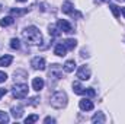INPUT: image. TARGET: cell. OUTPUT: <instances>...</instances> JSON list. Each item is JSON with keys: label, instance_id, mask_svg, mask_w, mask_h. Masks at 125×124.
Returning a JSON list of instances; mask_svg holds the SVG:
<instances>
[{"label": "cell", "instance_id": "6da1fadb", "mask_svg": "<svg viewBox=\"0 0 125 124\" xmlns=\"http://www.w3.org/2000/svg\"><path fill=\"white\" fill-rule=\"evenodd\" d=\"M22 37L31 45H38V44L42 42V35H41V32H39V29L36 26H28V28H25L22 31Z\"/></svg>", "mask_w": 125, "mask_h": 124}, {"label": "cell", "instance_id": "7a4b0ae2", "mask_svg": "<svg viewBox=\"0 0 125 124\" xmlns=\"http://www.w3.org/2000/svg\"><path fill=\"white\" fill-rule=\"evenodd\" d=\"M50 104H51V107H54L57 110L64 108L67 105V95H65V92H62V91L54 92L52 96H51V99H50Z\"/></svg>", "mask_w": 125, "mask_h": 124}, {"label": "cell", "instance_id": "3957f363", "mask_svg": "<svg viewBox=\"0 0 125 124\" xmlns=\"http://www.w3.org/2000/svg\"><path fill=\"white\" fill-rule=\"evenodd\" d=\"M28 95V85L26 83H16L13 86V96L16 99H23Z\"/></svg>", "mask_w": 125, "mask_h": 124}, {"label": "cell", "instance_id": "277c9868", "mask_svg": "<svg viewBox=\"0 0 125 124\" xmlns=\"http://www.w3.org/2000/svg\"><path fill=\"white\" fill-rule=\"evenodd\" d=\"M62 77V69L60 67V64H52L51 70H50V80H60Z\"/></svg>", "mask_w": 125, "mask_h": 124}, {"label": "cell", "instance_id": "5b68a950", "mask_svg": "<svg viewBox=\"0 0 125 124\" xmlns=\"http://www.w3.org/2000/svg\"><path fill=\"white\" fill-rule=\"evenodd\" d=\"M31 66L35 70H45L47 64H45V59L44 57H33L31 62Z\"/></svg>", "mask_w": 125, "mask_h": 124}, {"label": "cell", "instance_id": "8992f818", "mask_svg": "<svg viewBox=\"0 0 125 124\" xmlns=\"http://www.w3.org/2000/svg\"><path fill=\"white\" fill-rule=\"evenodd\" d=\"M77 77L80 80H89L90 79V69L87 66H80V69L77 70Z\"/></svg>", "mask_w": 125, "mask_h": 124}, {"label": "cell", "instance_id": "52a82bcc", "mask_svg": "<svg viewBox=\"0 0 125 124\" xmlns=\"http://www.w3.org/2000/svg\"><path fill=\"white\" fill-rule=\"evenodd\" d=\"M57 26H58L60 31L65 32V34H71V32H73V26H71L65 19H60V21L57 22Z\"/></svg>", "mask_w": 125, "mask_h": 124}, {"label": "cell", "instance_id": "ba28073f", "mask_svg": "<svg viewBox=\"0 0 125 124\" xmlns=\"http://www.w3.org/2000/svg\"><path fill=\"white\" fill-rule=\"evenodd\" d=\"M61 10H62V13H67V15H71V16H82L80 13H76L74 12V7H73V4H71V1H65L64 4H62V7H61Z\"/></svg>", "mask_w": 125, "mask_h": 124}, {"label": "cell", "instance_id": "9c48e42d", "mask_svg": "<svg viewBox=\"0 0 125 124\" xmlns=\"http://www.w3.org/2000/svg\"><path fill=\"white\" fill-rule=\"evenodd\" d=\"M79 107H80V110H83V111H92V110H93V102H92L89 98H83V99L79 102Z\"/></svg>", "mask_w": 125, "mask_h": 124}, {"label": "cell", "instance_id": "30bf717a", "mask_svg": "<svg viewBox=\"0 0 125 124\" xmlns=\"http://www.w3.org/2000/svg\"><path fill=\"white\" fill-rule=\"evenodd\" d=\"M44 85H45V82H44L42 77H33V80H32V88H33L36 92H39V91L44 88Z\"/></svg>", "mask_w": 125, "mask_h": 124}, {"label": "cell", "instance_id": "8fae6325", "mask_svg": "<svg viewBox=\"0 0 125 124\" xmlns=\"http://www.w3.org/2000/svg\"><path fill=\"white\" fill-rule=\"evenodd\" d=\"M65 53H67V48H65L64 44H57V45H55V48H54V54H55V56H58V57H64Z\"/></svg>", "mask_w": 125, "mask_h": 124}, {"label": "cell", "instance_id": "7c38bea8", "mask_svg": "<svg viewBox=\"0 0 125 124\" xmlns=\"http://www.w3.org/2000/svg\"><path fill=\"white\" fill-rule=\"evenodd\" d=\"M62 69H64V72H67V73L74 72V69H76V62H74V60H67V62L64 63Z\"/></svg>", "mask_w": 125, "mask_h": 124}, {"label": "cell", "instance_id": "4fadbf2b", "mask_svg": "<svg viewBox=\"0 0 125 124\" xmlns=\"http://www.w3.org/2000/svg\"><path fill=\"white\" fill-rule=\"evenodd\" d=\"M92 121L94 124H103L106 121V117L103 115V112H96L93 117H92Z\"/></svg>", "mask_w": 125, "mask_h": 124}, {"label": "cell", "instance_id": "5bb4252c", "mask_svg": "<svg viewBox=\"0 0 125 124\" xmlns=\"http://www.w3.org/2000/svg\"><path fill=\"white\" fill-rule=\"evenodd\" d=\"M22 114H23V108H22L21 105H18V107H12V115H13V118L19 120V118L22 117Z\"/></svg>", "mask_w": 125, "mask_h": 124}, {"label": "cell", "instance_id": "9a60e30c", "mask_svg": "<svg viewBox=\"0 0 125 124\" xmlns=\"http://www.w3.org/2000/svg\"><path fill=\"white\" fill-rule=\"evenodd\" d=\"M13 62V57L6 54L3 57H0V67H6V66H10V63Z\"/></svg>", "mask_w": 125, "mask_h": 124}, {"label": "cell", "instance_id": "2e32d148", "mask_svg": "<svg viewBox=\"0 0 125 124\" xmlns=\"http://www.w3.org/2000/svg\"><path fill=\"white\" fill-rule=\"evenodd\" d=\"M62 44L65 45V48H67V50H74V48H76V45H77V41H76V39H73V38H68V39H65Z\"/></svg>", "mask_w": 125, "mask_h": 124}, {"label": "cell", "instance_id": "e0dca14e", "mask_svg": "<svg viewBox=\"0 0 125 124\" xmlns=\"http://www.w3.org/2000/svg\"><path fill=\"white\" fill-rule=\"evenodd\" d=\"M84 89H86V88H83V86L80 85V82H74V83H73V91H74V93H77V95H84Z\"/></svg>", "mask_w": 125, "mask_h": 124}, {"label": "cell", "instance_id": "ac0fdd59", "mask_svg": "<svg viewBox=\"0 0 125 124\" xmlns=\"http://www.w3.org/2000/svg\"><path fill=\"white\" fill-rule=\"evenodd\" d=\"M15 21H13V18L12 16H6V18H3L1 21H0V26H9V25H12Z\"/></svg>", "mask_w": 125, "mask_h": 124}, {"label": "cell", "instance_id": "d6986e66", "mask_svg": "<svg viewBox=\"0 0 125 124\" xmlns=\"http://www.w3.org/2000/svg\"><path fill=\"white\" fill-rule=\"evenodd\" d=\"M10 47H12L13 50H19V48H21L19 39H18V38H12V39H10Z\"/></svg>", "mask_w": 125, "mask_h": 124}, {"label": "cell", "instance_id": "ffe728a7", "mask_svg": "<svg viewBox=\"0 0 125 124\" xmlns=\"http://www.w3.org/2000/svg\"><path fill=\"white\" fill-rule=\"evenodd\" d=\"M28 12V9H25V10H19V9H10V15H13V16H21V15H25Z\"/></svg>", "mask_w": 125, "mask_h": 124}, {"label": "cell", "instance_id": "44dd1931", "mask_svg": "<svg viewBox=\"0 0 125 124\" xmlns=\"http://www.w3.org/2000/svg\"><path fill=\"white\" fill-rule=\"evenodd\" d=\"M109 7H111V10H112L114 16H115V18H118V16H119V13H121V9H119V7H118L116 4H111Z\"/></svg>", "mask_w": 125, "mask_h": 124}, {"label": "cell", "instance_id": "7402d4cb", "mask_svg": "<svg viewBox=\"0 0 125 124\" xmlns=\"http://www.w3.org/2000/svg\"><path fill=\"white\" fill-rule=\"evenodd\" d=\"M0 123H9V115L4 111H0Z\"/></svg>", "mask_w": 125, "mask_h": 124}, {"label": "cell", "instance_id": "603a6c76", "mask_svg": "<svg viewBox=\"0 0 125 124\" xmlns=\"http://www.w3.org/2000/svg\"><path fill=\"white\" fill-rule=\"evenodd\" d=\"M35 121H38V115H35V114L25 118V124H31V123H35Z\"/></svg>", "mask_w": 125, "mask_h": 124}, {"label": "cell", "instance_id": "cb8c5ba5", "mask_svg": "<svg viewBox=\"0 0 125 124\" xmlns=\"http://www.w3.org/2000/svg\"><path fill=\"white\" fill-rule=\"evenodd\" d=\"M50 35H51V37H57V35H60V29H57L55 26H50Z\"/></svg>", "mask_w": 125, "mask_h": 124}, {"label": "cell", "instance_id": "d4e9b609", "mask_svg": "<svg viewBox=\"0 0 125 124\" xmlns=\"http://www.w3.org/2000/svg\"><path fill=\"white\" fill-rule=\"evenodd\" d=\"M84 95H89V96H94L96 92H94L92 88H89V89H84Z\"/></svg>", "mask_w": 125, "mask_h": 124}, {"label": "cell", "instance_id": "484cf974", "mask_svg": "<svg viewBox=\"0 0 125 124\" xmlns=\"http://www.w3.org/2000/svg\"><path fill=\"white\" fill-rule=\"evenodd\" d=\"M6 79H7V74H6L4 72H0V83L6 82Z\"/></svg>", "mask_w": 125, "mask_h": 124}, {"label": "cell", "instance_id": "4316f807", "mask_svg": "<svg viewBox=\"0 0 125 124\" xmlns=\"http://www.w3.org/2000/svg\"><path fill=\"white\" fill-rule=\"evenodd\" d=\"M44 123H55V120H54V118H51V117H47V118L44 120Z\"/></svg>", "mask_w": 125, "mask_h": 124}, {"label": "cell", "instance_id": "83f0119b", "mask_svg": "<svg viewBox=\"0 0 125 124\" xmlns=\"http://www.w3.org/2000/svg\"><path fill=\"white\" fill-rule=\"evenodd\" d=\"M6 92H7V91H6L4 88H1V89H0V98H1V96H4V95H6Z\"/></svg>", "mask_w": 125, "mask_h": 124}, {"label": "cell", "instance_id": "f1b7e54d", "mask_svg": "<svg viewBox=\"0 0 125 124\" xmlns=\"http://www.w3.org/2000/svg\"><path fill=\"white\" fill-rule=\"evenodd\" d=\"M121 13L124 15V18H125V7H121Z\"/></svg>", "mask_w": 125, "mask_h": 124}, {"label": "cell", "instance_id": "f546056e", "mask_svg": "<svg viewBox=\"0 0 125 124\" xmlns=\"http://www.w3.org/2000/svg\"><path fill=\"white\" fill-rule=\"evenodd\" d=\"M16 1H21V3H23V1H26V0H16Z\"/></svg>", "mask_w": 125, "mask_h": 124}, {"label": "cell", "instance_id": "4dcf8cb0", "mask_svg": "<svg viewBox=\"0 0 125 124\" xmlns=\"http://www.w3.org/2000/svg\"><path fill=\"white\" fill-rule=\"evenodd\" d=\"M103 1H111V0H103Z\"/></svg>", "mask_w": 125, "mask_h": 124}]
</instances>
